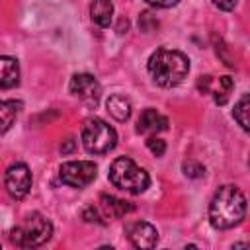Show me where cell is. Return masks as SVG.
<instances>
[{
  "instance_id": "18",
  "label": "cell",
  "mask_w": 250,
  "mask_h": 250,
  "mask_svg": "<svg viewBox=\"0 0 250 250\" xmlns=\"http://www.w3.org/2000/svg\"><path fill=\"white\" fill-rule=\"evenodd\" d=\"M182 170H184V174H186L188 178H191V180H197V178H203V176H205V166L199 164L197 160H186V162L182 164Z\"/></svg>"
},
{
  "instance_id": "23",
  "label": "cell",
  "mask_w": 250,
  "mask_h": 250,
  "mask_svg": "<svg viewBox=\"0 0 250 250\" xmlns=\"http://www.w3.org/2000/svg\"><path fill=\"white\" fill-rule=\"evenodd\" d=\"M236 2H238V0H213V4H215L219 10H225V12H230V10H234Z\"/></svg>"
},
{
  "instance_id": "20",
  "label": "cell",
  "mask_w": 250,
  "mask_h": 250,
  "mask_svg": "<svg viewBox=\"0 0 250 250\" xmlns=\"http://www.w3.org/2000/svg\"><path fill=\"white\" fill-rule=\"evenodd\" d=\"M146 146H148V150H150L154 156H162V154L166 152V143H164L162 139L154 137V135L146 139Z\"/></svg>"
},
{
  "instance_id": "19",
  "label": "cell",
  "mask_w": 250,
  "mask_h": 250,
  "mask_svg": "<svg viewBox=\"0 0 250 250\" xmlns=\"http://www.w3.org/2000/svg\"><path fill=\"white\" fill-rule=\"evenodd\" d=\"M82 219H84L86 223H96V225H104V223H105L104 217L100 215V209L94 207V205L84 207V211H82Z\"/></svg>"
},
{
  "instance_id": "12",
  "label": "cell",
  "mask_w": 250,
  "mask_h": 250,
  "mask_svg": "<svg viewBox=\"0 0 250 250\" xmlns=\"http://www.w3.org/2000/svg\"><path fill=\"white\" fill-rule=\"evenodd\" d=\"M20 84V64L14 57L0 55V90H12Z\"/></svg>"
},
{
  "instance_id": "4",
  "label": "cell",
  "mask_w": 250,
  "mask_h": 250,
  "mask_svg": "<svg viewBox=\"0 0 250 250\" xmlns=\"http://www.w3.org/2000/svg\"><path fill=\"white\" fill-rule=\"evenodd\" d=\"M109 182L123 189V191H129L133 195L137 193H143L148 186H150V176L145 168L137 166L129 156H119L111 162L109 166V174H107Z\"/></svg>"
},
{
  "instance_id": "13",
  "label": "cell",
  "mask_w": 250,
  "mask_h": 250,
  "mask_svg": "<svg viewBox=\"0 0 250 250\" xmlns=\"http://www.w3.org/2000/svg\"><path fill=\"white\" fill-rule=\"evenodd\" d=\"M100 203H102V209L105 211L107 217H123L131 211H135V205L125 201V199H119V197H113V195H107V193H102L100 195Z\"/></svg>"
},
{
  "instance_id": "24",
  "label": "cell",
  "mask_w": 250,
  "mask_h": 250,
  "mask_svg": "<svg viewBox=\"0 0 250 250\" xmlns=\"http://www.w3.org/2000/svg\"><path fill=\"white\" fill-rule=\"evenodd\" d=\"M74 146H76V141L70 137V139H66V143H64V145H61V150H62V152H72V150H74Z\"/></svg>"
},
{
  "instance_id": "21",
  "label": "cell",
  "mask_w": 250,
  "mask_h": 250,
  "mask_svg": "<svg viewBox=\"0 0 250 250\" xmlns=\"http://www.w3.org/2000/svg\"><path fill=\"white\" fill-rule=\"evenodd\" d=\"M158 25V20H154V16L150 14V12H143L141 14V18H139V27L145 31V33H148L152 27H156Z\"/></svg>"
},
{
  "instance_id": "11",
  "label": "cell",
  "mask_w": 250,
  "mask_h": 250,
  "mask_svg": "<svg viewBox=\"0 0 250 250\" xmlns=\"http://www.w3.org/2000/svg\"><path fill=\"white\" fill-rule=\"evenodd\" d=\"M168 129V117L162 115L160 111H156L154 107H146L141 115H139V121H137V133L141 135H156L160 131H166Z\"/></svg>"
},
{
  "instance_id": "3",
  "label": "cell",
  "mask_w": 250,
  "mask_h": 250,
  "mask_svg": "<svg viewBox=\"0 0 250 250\" xmlns=\"http://www.w3.org/2000/svg\"><path fill=\"white\" fill-rule=\"evenodd\" d=\"M53 236V225L41 213L31 211L10 230V240L20 248H37Z\"/></svg>"
},
{
  "instance_id": "7",
  "label": "cell",
  "mask_w": 250,
  "mask_h": 250,
  "mask_svg": "<svg viewBox=\"0 0 250 250\" xmlns=\"http://www.w3.org/2000/svg\"><path fill=\"white\" fill-rule=\"evenodd\" d=\"M68 90L72 96H76L78 100H82L88 105H98L100 96H102V86L98 82L96 76L88 74V72H78L72 74L70 82H68Z\"/></svg>"
},
{
  "instance_id": "10",
  "label": "cell",
  "mask_w": 250,
  "mask_h": 250,
  "mask_svg": "<svg viewBox=\"0 0 250 250\" xmlns=\"http://www.w3.org/2000/svg\"><path fill=\"white\" fill-rule=\"evenodd\" d=\"M125 234L135 248H154L158 242V230L148 221H135L127 225Z\"/></svg>"
},
{
  "instance_id": "14",
  "label": "cell",
  "mask_w": 250,
  "mask_h": 250,
  "mask_svg": "<svg viewBox=\"0 0 250 250\" xmlns=\"http://www.w3.org/2000/svg\"><path fill=\"white\" fill-rule=\"evenodd\" d=\"M90 18L98 27H109L113 20V2L111 0H92Z\"/></svg>"
},
{
  "instance_id": "22",
  "label": "cell",
  "mask_w": 250,
  "mask_h": 250,
  "mask_svg": "<svg viewBox=\"0 0 250 250\" xmlns=\"http://www.w3.org/2000/svg\"><path fill=\"white\" fill-rule=\"evenodd\" d=\"M145 2L154 6V8H174L180 0H145Z\"/></svg>"
},
{
  "instance_id": "5",
  "label": "cell",
  "mask_w": 250,
  "mask_h": 250,
  "mask_svg": "<svg viewBox=\"0 0 250 250\" xmlns=\"http://www.w3.org/2000/svg\"><path fill=\"white\" fill-rule=\"evenodd\" d=\"M80 139H82L86 152H90V154H105V152L113 150L117 145L115 129L100 117H88L82 123Z\"/></svg>"
},
{
  "instance_id": "15",
  "label": "cell",
  "mask_w": 250,
  "mask_h": 250,
  "mask_svg": "<svg viewBox=\"0 0 250 250\" xmlns=\"http://www.w3.org/2000/svg\"><path fill=\"white\" fill-rule=\"evenodd\" d=\"M21 111V102L18 100H0V135H4Z\"/></svg>"
},
{
  "instance_id": "17",
  "label": "cell",
  "mask_w": 250,
  "mask_h": 250,
  "mask_svg": "<svg viewBox=\"0 0 250 250\" xmlns=\"http://www.w3.org/2000/svg\"><path fill=\"white\" fill-rule=\"evenodd\" d=\"M248 109H250V96H248V94H242V98L236 102L234 111H232V117H234V121L242 127V131H250Z\"/></svg>"
},
{
  "instance_id": "6",
  "label": "cell",
  "mask_w": 250,
  "mask_h": 250,
  "mask_svg": "<svg viewBox=\"0 0 250 250\" xmlns=\"http://www.w3.org/2000/svg\"><path fill=\"white\" fill-rule=\"evenodd\" d=\"M96 176H98V166L92 160H70L61 164L59 168V178L62 180V184L78 189L92 184Z\"/></svg>"
},
{
  "instance_id": "2",
  "label": "cell",
  "mask_w": 250,
  "mask_h": 250,
  "mask_svg": "<svg viewBox=\"0 0 250 250\" xmlns=\"http://www.w3.org/2000/svg\"><path fill=\"white\" fill-rule=\"evenodd\" d=\"M146 70L152 76V80L162 88H174L189 72V59L176 49L160 47L156 49L146 62Z\"/></svg>"
},
{
  "instance_id": "8",
  "label": "cell",
  "mask_w": 250,
  "mask_h": 250,
  "mask_svg": "<svg viewBox=\"0 0 250 250\" xmlns=\"http://www.w3.org/2000/svg\"><path fill=\"white\" fill-rule=\"evenodd\" d=\"M4 186H6V191L10 193V197L23 199L31 189V172H29L27 164L16 162V164L8 166V170L4 174Z\"/></svg>"
},
{
  "instance_id": "16",
  "label": "cell",
  "mask_w": 250,
  "mask_h": 250,
  "mask_svg": "<svg viewBox=\"0 0 250 250\" xmlns=\"http://www.w3.org/2000/svg\"><path fill=\"white\" fill-rule=\"evenodd\" d=\"M105 107L109 115L117 121H127L131 117V102L121 94H111L105 102Z\"/></svg>"
},
{
  "instance_id": "9",
  "label": "cell",
  "mask_w": 250,
  "mask_h": 250,
  "mask_svg": "<svg viewBox=\"0 0 250 250\" xmlns=\"http://www.w3.org/2000/svg\"><path fill=\"white\" fill-rule=\"evenodd\" d=\"M234 88V80L230 76H219V78H213V76H199L197 80V90L201 94H211L215 104L219 105H225L230 92Z\"/></svg>"
},
{
  "instance_id": "1",
  "label": "cell",
  "mask_w": 250,
  "mask_h": 250,
  "mask_svg": "<svg viewBox=\"0 0 250 250\" xmlns=\"http://www.w3.org/2000/svg\"><path fill=\"white\" fill-rule=\"evenodd\" d=\"M244 217H246V197H244V193L232 184L221 186L213 193L211 203H209V223H211V227H215L219 230H227V229H232V227L240 225Z\"/></svg>"
}]
</instances>
